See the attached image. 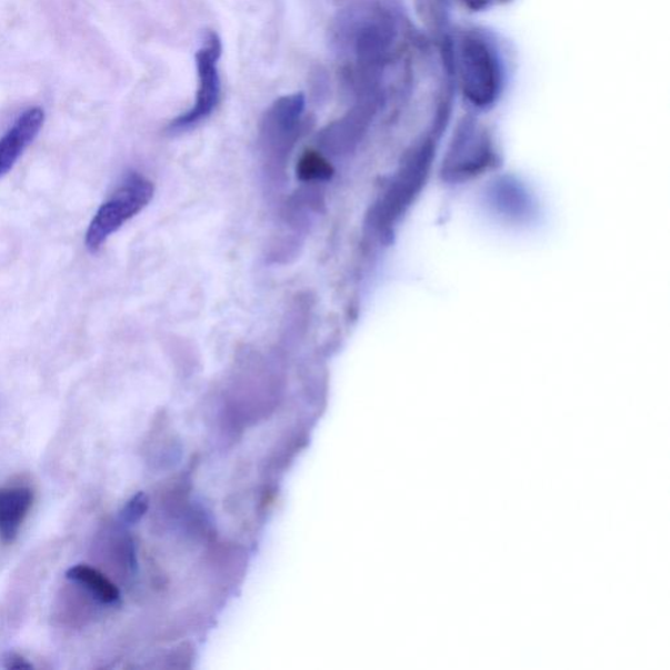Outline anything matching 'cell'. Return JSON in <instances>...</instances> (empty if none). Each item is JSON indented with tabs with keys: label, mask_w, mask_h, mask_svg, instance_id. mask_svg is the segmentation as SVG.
Here are the masks:
<instances>
[{
	"label": "cell",
	"mask_w": 670,
	"mask_h": 670,
	"mask_svg": "<svg viewBox=\"0 0 670 670\" xmlns=\"http://www.w3.org/2000/svg\"><path fill=\"white\" fill-rule=\"evenodd\" d=\"M422 2L424 11L433 23L438 26L446 23L449 0H422Z\"/></svg>",
	"instance_id": "10"
},
{
	"label": "cell",
	"mask_w": 670,
	"mask_h": 670,
	"mask_svg": "<svg viewBox=\"0 0 670 670\" xmlns=\"http://www.w3.org/2000/svg\"><path fill=\"white\" fill-rule=\"evenodd\" d=\"M66 578L83 586L90 591L96 600L102 603H116L120 600V589L99 570L92 569L87 564H77L66 571Z\"/></svg>",
	"instance_id": "7"
},
{
	"label": "cell",
	"mask_w": 670,
	"mask_h": 670,
	"mask_svg": "<svg viewBox=\"0 0 670 670\" xmlns=\"http://www.w3.org/2000/svg\"><path fill=\"white\" fill-rule=\"evenodd\" d=\"M463 2H466L470 9L483 10L484 7H488L490 0H463Z\"/></svg>",
	"instance_id": "12"
},
{
	"label": "cell",
	"mask_w": 670,
	"mask_h": 670,
	"mask_svg": "<svg viewBox=\"0 0 670 670\" xmlns=\"http://www.w3.org/2000/svg\"><path fill=\"white\" fill-rule=\"evenodd\" d=\"M222 40L217 32H206L200 49L196 53L198 90L193 107L187 113L169 123L171 132H182L197 127L212 114L219 104L222 83H220L219 59L222 57Z\"/></svg>",
	"instance_id": "2"
},
{
	"label": "cell",
	"mask_w": 670,
	"mask_h": 670,
	"mask_svg": "<svg viewBox=\"0 0 670 670\" xmlns=\"http://www.w3.org/2000/svg\"><path fill=\"white\" fill-rule=\"evenodd\" d=\"M4 667L7 669H31L32 664H29L28 660L17 652H10L4 659Z\"/></svg>",
	"instance_id": "11"
},
{
	"label": "cell",
	"mask_w": 670,
	"mask_h": 670,
	"mask_svg": "<svg viewBox=\"0 0 670 670\" xmlns=\"http://www.w3.org/2000/svg\"><path fill=\"white\" fill-rule=\"evenodd\" d=\"M306 109L304 93L282 96L264 114L262 134L269 144L286 146L299 128Z\"/></svg>",
	"instance_id": "5"
},
{
	"label": "cell",
	"mask_w": 670,
	"mask_h": 670,
	"mask_svg": "<svg viewBox=\"0 0 670 670\" xmlns=\"http://www.w3.org/2000/svg\"><path fill=\"white\" fill-rule=\"evenodd\" d=\"M463 93L477 107H488L500 91V70L491 48L478 37L462 40L459 56Z\"/></svg>",
	"instance_id": "3"
},
{
	"label": "cell",
	"mask_w": 670,
	"mask_h": 670,
	"mask_svg": "<svg viewBox=\"0 0 670 670\" xmlns=\"http://www.w3.org/2000/svg\"><path fill=\"white\" fill-rule=\"evenodd\" d=\"M149 510V498L143 492H138L132 497L121 511V521L123 524L132 526L144 517Z\"/></svg>",
	"instance_id": "9"
},
{
	"label": "cell",
	"mask_w": 670,
	"mask_h": 670,
	"mask_svg": "<svg viewBox=\"0 0 670 670\" xmlns=\"http://www.w3.org/2000/svg\"><path fill=\"white\" fill-rule=\"evenodd\" d=\"M33 506L28 488H0V541L12 543Z\"/></svg>",
	"instance_id": "6"
},
{
	"label": "cell",
	"mask_w": 670,
	"mask_h": 670,
	"mask_svg": "<svg viewBox=\"0 0 670 670\" xmlns=\"http://www.w3.org/2000/svg\"><path fill=\"white\" fill-rule=\"evenodd\" d=\"M153 183L142 174L132 172L108 201L94 213L86 233V247L98 252L114 232L138 216L152 201Z\"/></svg>",
	"instance_id": "1"
},
{
	"label": "cell",
	"mask_w": 670,
	"mask_h": 670,
	"mask_svg": "<svg viewBox=\"0 0 670 670\" xmlns=\"http://www.w3.org/2000/svg\"><path fill=\"white\" fill-rule=\"evenodd\" d=\"M46 122V112L41 108H31L20 114L9 131L0 138V177L9 173L28 149Z\"/></svg>",
	"instance_id": "4"
},
{
	"label": "cell",
	"mask_w": 670,
	"mask_h": 670,
	"mask_svg": "<svg viewBox=\"0 0 670 670\" xmlns=\"http://www.w3.org/2000/svg\"><path fill=\"white\" fill-rule=\"evenodd\" d=\"M299 172L307 180L328 179L331 176V167L320 154L307 152L300 161Z\"/></svg>",
	"instance_id": "8"
}]
</instances>
